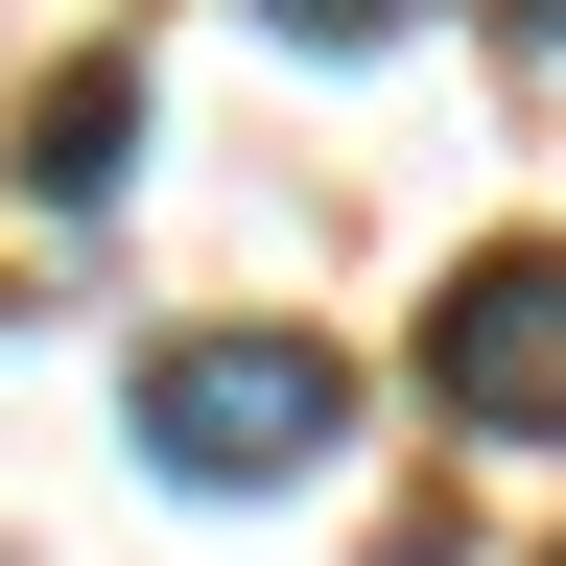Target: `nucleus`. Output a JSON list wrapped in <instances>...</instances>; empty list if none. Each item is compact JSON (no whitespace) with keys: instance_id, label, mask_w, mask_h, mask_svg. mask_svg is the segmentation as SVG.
Instances as JSON below:
<instances>
[{"instance_id":"f257e3e1","label":"nucleus","mask_w":566,"mask_h":566,"mask_svg":"<svg viewBox=\"0 0 566 566\" xmlns=\"http://www.w3.org/2000/svg\"><path fill=\"white\" fill-rule=\"evenodd\" d=\"M118 424H142V472H166V495H283V472H331L354 354H331V331H166Z\"/></svg>"},{"instance_id":"f03ea898","label":"nucleus","mask_w":566,"mask_h":566,"mask_svg":"<svg viewBox=\"0 0 566 566\" xmlns=\"http://www.w3.org/2000/svg\"><path fill=\"white\" fill-rule=\"evenodd\" d=\"M424 401L472 424V449H566V260H472L449 307H424Z\"/></svg>"},{"instance_id":"7ed1b4c3","label":"nucleus","mask_w":566,"mask_h":566,"mask_svg":"<svg viewBox=\"0 0 566 566\" xmlns=\"http://www.w3.org/2000/svg\"><path fill=\"white\" fill-rule=\"evenodd\" d=\"M118 166H142V71H71V95L24 118V189H48V212H95Z\"/></svg>"},{"instance_id":"20e7f679","label":"nucleus","mask_w":566,"mask_h":566,"mask_svg":"<svg viewBox=\"0 0 566 566\" xmlns=\"http://www.w3.org/2000/svg\"><path fill=\"white\" fill-rule=\"evenodd\" d=\"M260 24H283V48H378L401 0H260Z\"/></svg>"},{"instance_id":"39448f33","label":"nucleus","mask_w":566,"mask_h":566,"mask_svg":"<svg viewBox=\"0 0 566 566\" xmlns=\"http://www.w3.org/2000/svg\"><path fill=\"white\" fill-rule=\"evenodd\" d=\"M543 24H566V0H543Z\"/></svg>"}]
</instances>
